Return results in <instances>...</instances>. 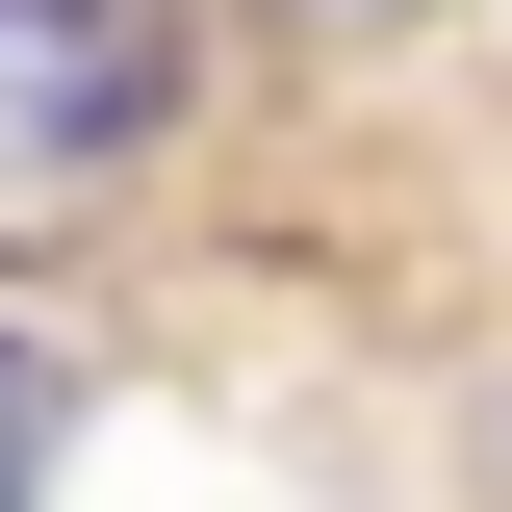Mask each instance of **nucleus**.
<instances>
[{
    "label": "nucleus",
    "instance_id": "obj_1",
    "mask_svg": "<svg viewBox=\"0 0 512 512\" xmlns=\"http://www.w3.org/2000/svg\"><path fill=\"white\" fill-rule=\"evenodd\" d=\"M180 103V0H0V205H77Z\"/></svg>",
    "mask_w": 512,
    "mask_h": 512
},
{
    "label": "nucleus",
    "instance_id": "obj_2",
    "mask_svg": "<svg viewBox=\"0 0 512 512\" xmlns=\"http://www.w3.org/2000/svg\"><path fill=\"white\" fill-rule=\"evenodd\" d=\"M52 436H77V384L26 359V333H0V512H52Z\"/></svg>",
    "mask_w": 512,
    "mask_h": 512
}]
</instances>
